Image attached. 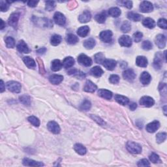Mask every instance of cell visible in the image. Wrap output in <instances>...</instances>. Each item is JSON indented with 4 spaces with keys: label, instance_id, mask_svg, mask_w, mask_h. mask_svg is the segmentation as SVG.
I'll return each mask as SVG.
<instances>
[{
    "label": "cell",
    "instance_id": "cell-1",
    "mask_svg": "<svg viewBox=\"0 0 167 167\" xmlns=\"http://www.w3.org/2000/svg\"><path fill=\"white\" fill-rule=\"evenodd\" d=\"M127 149L130 153H134V154H139L142 152V147L138 143L129 141L127 143L126 145Z\"/></svg>",
    "mask_w": 167,
    "mask_h": 167
},
{
    "label": "cell",
    "instance_id": "cell-2",
    "mask_svg": "<svg viewBox=\"0 0 167 167\" xmlns=\"http://www.w3.org/2000/svg\"><path fill=\"white\" fill-rule=\"evenodd\" d=\"M7 88L10 92L18 93L21 91V84L16 81H9L7 83Z\"/></svg>",
    "mask_w": 167,
    "mask_h": 167
},
{
    "label": "cell",
    "instance_id": "cell-3",
    "mask_svg": "<svg viewBox=\"0 0 167 167\" xmlns=\"http://www.w3.org/2000/svg\"><path fill=\"white\" fill-rule=\"evenodd\" d=\"M140 105L145 107H152L155 104V101L151 97L143 96L140 100Z\"/></svg>",
    "mask_w": 167,
    "mask_h": 167
},
{
    "label": "cell",
    "instance_id": "cell-4",
    "mask_svg": "<svg viewBox=\"0 0 167 167\" xmlns=\"http://www.w3.org/2000/svg\"><path fill=\"white\" fill-rule=\"evenodd\" d=\"M78 62L83 66L89 67L92 64V59L86 54H81L78 57Z\"/></svg>",
    "mask_w": 167,
    "mask_h": 167
},
{
    "label": "cell",
    "instance_id": "cell-5",
    "mask_svg": "<svg viewBox=\"0 0 167 167\" xmlns=\"http://www.w3.org/2000/svg\"><path fill=\"white\" fill-rule=\"evenodd\" d=\"M153 4L149 1H144L140 5V11L144 13L150 12L153 11Z\"/></svg>",
    "mask_w": 167,
    "mask_h": 167
},
{
    "label": "cell",
    "instance_id": "cell-6",
    "mask_svg": "<svg viewBox=\"0 0 167 167\" xmlns=\"http://www.w3.org/2000/svg\"><path fill=\"white\" fill-rule=\"evenodd\" d=\"M20 18V13L18 12H13L9 16L8 20V24L11 27L16 28L17 27L18 20Z\"/></svg>",
    "mask_w": 167,
    "mask_h": 167
},
{
    "label": "cell",
    "instance_id": "cell-7",
    "mask_svg": "<svg viewBox=\"0 0 167 167\" xmlns=\"http://www.w3.org/2000/svg\"><path fill=\"white\" fill-rule=\"evenodd\" d=\"M100 39L102 41L108 43L111 42L112 40V32L111 30H105L101 32L99 35Z\"/></svg>",
    "mask_w": 167,
    "mask_h": 167
},
{
    "label": "cell",
    "instance_id": "cell-8",
    "mask_svg": "<svg viewBox=\"0 0 167 167\" xmlns=\"http://www.w3.org/2000/svg\"><path fill=\"white\" fill-rule=\"evenodd\" d=\"M47 128L50 132L56 135L59 134L60 131H61L59 125L58 124V123H56L54 121L49 122L47 124Z\"/></svg>",
    "mask_w": 167,
    "mask_h": 167
},
{
    "label": "cell",
    "instance_id": "cell-9",
    "mask_svg": "<svg viewBox=\"0 0 167 167\" xmlns=\"http://www.w3.org/2000/svg\"><path fill=\"white\" fill-rule=\"evenodd\" d=\"M54 21L56 24L59 26H64L66 23V18L62 13L56 12L54 15Z\"/></svg>",
    "mask_w": 167,
    "mask_h": 167
},
{
    "label": "cell",
    "instance_id": "cell-10",
    "mask_svg": "<svg viewBox=\"0 0 167 167\" xmlns=\"http://www.w3.org/2000/svg\"><path fill=\"white\" fill-rule=\"evenodd\" d=\"M163 54L161 52H157L155 54L154 60H153V67L156 70H159L162 67Z\"/></svg>",
    "mask_w": 167,
    "mask_h": 167
},
{
    "label": "cell",
    "instance_id": "cell-11",
    "mask_svg": "<svg viewBox=\"0 0 167 167\" xmlns=\"http://www.w3.org/2000/svg\"><path fill=\"white\" fill-rule=\"evenodd\" d=\"M166 37L163 34H159L156 36L155 44L159 48H164L166 46Z\"/></svg>",
    "mask_w": 167,
    "mask_h": 167
},
{
    "label": "cell",
    "instance_id": "cell-12",
    "mask_svg": "<svg viewBox=\"0 0 167 167\" xmlns=\"http://www.w3.org/2000/svg\"><path fill=\"white\" fill-rule=\"evenodd\" d=\"M119 43L122 46L130 47L132 45V39L128 35H123L119 39Z\"/></svg>",
    "mask_w": 167,
    "mask_h": 167
},
{
    "label": "cell",
    "instance_id": "cell-13",
    "mask_svg": "<svg viewBox=\"0 0 167 167\" xmlns=\"http://www.w3.org/2000/svg\"><path fill=\"white\" fill-rule=\"evenodd\" d=\"M159 127H160V123L158 121H157V120H155V121L148 123V124L146 125V129L148 133H153L156 131H157Z\"/></svg>",
    "mask_w": 167,
    "mask_h": 167
},
{
    "label": "cell",
    "instance_id": "cell-14",
    "mask_svg": "<svg viewBox=\"0 0 167 167\" xmlns=\"http://www.w3.org/2000/svg\"><path fill=\"white\" fill-rule=\"evenodd\" d=\"M123 77L126 81L133 82L136 78V74L133 69H127L123 73Z\"/></svg>",
    "mask_w": 167,
    "mask_h": 167
},
{
    "label": "cell",
    "instance_id": "cell-15",
    "mask_svg": "<svg viewBox=\"0 0 167 167\" xmlns=\"http://www.w3.org/2000/svg\"><path fill=\"white\" fill-rule=\"evenodd\" d=\"M103 65L107 70L112 71V70L114 69V68L116 67L117 62L114 59H106L104 60V62L103 63Z\"/></svg>",
    "mask_w": 167,
    "mask_h": 167
},
{
    "label": "cell",
    "instance_id": "cell-16",
    "mask_svg": "<svg viewBox=\"0 0 167 167\" xmlns=\"http://www.w3.org/2000/svg\"><path fill=\"white\" fill-rule=\"evenodd\" d=\"M92 15L89 11H84L81 15L78 16V21L81 23H87L91 21Z\"/></svg>",
    "mask_w": 167,
    "mask_h": 167
},
{
    "label": "cell",
    "instance_id": "cell-17",
    "mask_svg": "<svg viewBox=\"0 0 167 167\" xmlns=\"http://www.w3.org/2000/svg\"><path fill=\"white\" fill-rule=\"evenodd\" d=\"M23 165L24 166H44V164L41 162L35 161L33 159H30L28 158H24L22 161Z\"/></svg>",
    "mask_w": 167,
    "mask_h": 167
},
{
    "label": "cell",
    "instance_id": "cell-18",
    "mask_svg": "<svg viewBox=\"0 0 167 167\" xmlns=\"http://www.w3.org/2000/svg\"><path fill=\"white\" fill-rule=\"evenodd\" d=\"M16 48H17L18 52L23 53V54H28L29 52L28 45L23 40H21L18 42L17 46H16Z\"/></svg>",
    "mask_w": 167,
    "mask_h": 167
},
{
    "label": "cell",
    "instance_id": "cell-19",
    "mask_svg": "<svg viewBox=\"0 0 167 167\" xmlns=\"http://www.w3.org/2000/svg\"><path fill=\"white\" fill-rule=\"evenodd\" d=\"M152 76L148 72H143L140 76V81L143 85H148L151 82Z\"/></svg>",
    "mask_w": 167,
    "mask_h": 167
},
{
    "label": "cell",
    "instance_id": "cell-20",
    "mask_svg": "<svg viewBox=\"0 0 167 167\" xmlns=\"http://www.w3.org/2000/svg\"><path fill=\"white\" fill-rule=\"evenodd\" d=\"M97 87L94 83L92 82L91 81H87L84 87V90L86 92L93 93L97 89Z\"/></svg>",
    "mask_w": 167,
    "mask_h": 167
},
{
    "label": "cell",
    "instance_id": "cell-21",
    "mask_svg": "<svg viewBox=\"0 0 167 167\" xmlns=\"http://www.w3.org/2000/svg\"><path fill=\"white\" fill-rule=\"evenodd\" d=\"M67 74L75 76V77L77 78L78 79H83L86 77V75L84 73H83L76 69H71L70 71L67 72Z\"/></svg>",
    "mask_w": 167,
    "mask_h": 167
},
{
    "label": "cell",
    "instance_id": "cell-22",
    "mask_svg": "<svg viewBox=\"0 0 167 167\" xmlns=\"http://www.w3.org/2000/svg\"><path fill=\"white\" fill-rule=\"evenodd\" d=\"M98 95L101 97L104 98L105 99L110 100L112 97V92L109 91L107 89H101L98 91Z\"/></svg>",
    "mask_w": 167,
    "mask_h": 167
},
{
    "label": "cell",
    "instance_id": "cell-23",
    "mask_svg": "<svg viewBox=\"0 0 167 167\" xmlns=\"http://www.w3.org/2000/svg\"><path fill=\"white\" fill-rule=\"evenodd\" d=\"M148 63V59L144 56H138L136 59V64L140 67H146Z\"/></svg>",
    "mask_w": 167,
    "mask_h": 167
},
{
    "label": "cell",
    "instance_id": "cell-24",
    "mask_svg": "<svg viewBox=\"0 0 167 167\" xmlns=\"http://www.w3.org/2000/svg\"><path fill=\"white\" fill-rule=\"evenodd\" d=\"M142 24L145 27L149 29H153L155 27L156 23L153 19L151 18H146L143 20Z\"/></svg>",
    "mask_w": 167,
    "mask_h": 167
},
{
    "label": "cell",
    "instance_id": "cell-25",
    "mask_svg": "<svg viewBox=\"0 0 167 167\" xmlns=\"http://www.w3.org/2000/svg\"><path fill=\"white\" fill-rule=\"evenodd\" d=\"M63 80V76L62 75H52L50 76L49 77V81L53 84H59L61 83Z\"/></svg>",
    "mask_w": 167,
    "mask_h": 167
},
{
    "label": "cell",
    "instance_id": "cell-26",
    "mask_svg": "<svg viewBox=\"0 0 167 167\" xmlns=\"http://www.w3.org/2000/svg\"><path fill=\"white\" fill-rule=\"evenodd\" d=\"M114 99L119 104L123 106L128 105L129 103V99L127 97H126L125 96L121 95H116Z\"/></svg>",
    "mask_w": 167,
    "mask_h": 167
},
{
    "label": "cell",
    "instance_id": "cell-27",
    "mask_svg": "<svg viewBox=\"0 0 167 167\" xmlns=\"http://www.w3.org/2000/svg\"><path fill=\"white\" fill-rule=\"evenodd\" d=\"M62 64L65 69H69L75 65V59L71 56L67 57L63 60Z\"/></svg>",
    "mask_w": 167,
    "mask_h": 167
},
{
    "label": "cell",
    "instance_id": "cell-28",
    "mask_svg": "<svg viewBox=\"0 0 167 167\" xmlns=\"http://www.w3.org/2000/svg\"><path fill=\"white\" fill-rule=\"evenodd\" d=\"M23 61H24L25 65L29 69H34L36 67V63L34 61V59L30 58L29 56L24 57V58H23Z\"/></svg>",
    "mask_w": 167,
    "mask_h": 167
},
{
    "label": "cell",
    "instance_id": "cell-29",
    "mask_svg": "<svg viewBox=\"0 0 167 167\" xmlns=\"http://www.w3.org/2000/svg\"><path fill=\"white\" fill-rule=\"evenodd\" d=\"M90 73H91L92 75L95 76V77H100L104 73V71H103V70L100 67L95 66L91 69Z\"/></svg>",
    "mask_w": 167,
    "mask_h": 167
},
{
    "label": "cell",
    "instance_id": "cell-30",
    "mask_svg": "<svg viewBox=\"0 0 167 167\" xmlns=\"http://www.w3.org/2000/svg\"><path fill=\"white\" fill-rule=\"evenodd\" d=\"M89 32V28L88 26H82L77 30V34L81 37H85L88 35Z\"/></svg>",
    "mask_w": 167,
    "mask_h": 167
},
{
    "label": "cell",
    "instance_id": "cell-31",
    "mask_svg": "<svg viewBox=\"0 0 167 167\" xmlns=\"http://www.w3.org/2000/svg\"><path fill=\"white\" fill-rule=\"evenodd\" d=\"M74 149L76 153L81 155H85L87 152L86 148L81 144H76L74 146Z\"/></svg>",
    "mask_w": 167,
    "mask_h": 167
},
{
    "label": "cell",
    "instance_id": "cell-32",
    "mask_svg": "<svg viewBox=\"0 0 167 167\" xmlns=\"http://www.w3.org/2000/svg\"><path fill=\"white\" fill-rule=\"evenodd\" d=\"M63 64L59 59H54L52 62L51 69L53 71H58L62 68Z\"/></svg>",
    "mask_w": 167,
    "mask_h": 167
},
{
    "label": "cell",
    "instance_id": "cell-33",
    "mask_svg": "<svg viewBox=\"0 0 167 167\" xmlns=\"http://www.w3.org/2000/svg\"><path fill=\"white\" fill-rule=\"evenodd\" d=\"M66 41L70 45H75L78 42V38L73 33H69L67 36Z\"/></svg>",
    "mask_w": 167,
    "mask_h": 167
},
{
    "label": "cell",
    "instance_id": "cell-34",
    "mask_svg": "<svg viewBox=\"0 0 167 167\" xmlns=\"http://www.w3.org/2000/svg\"><path fill=\"white\" fill-rule=\"evenodd\" d=\"M83 45L86 49H92L95 46V41L92 38L88 39L84 42Z\"/></svg>",
    "mask_w": 167,
    "mask_h": 167
},
{
    "label": "cell",
    "instance_id": "cell-35",
    "mask_svg": "<svg viewBox=\"0 0 167 167\" xmlns=\"http://www.w3.org/2000/svg\"><path fill=\"white\" fill-rule=\"evenodd\" d=\"M121 11L120 9L118 7H112L108 10V15L110 16H111L112 17L117 18L121 15Z\"/></svg>",
    "mask_w": 167,
    "mask_h": 167
},
{
    "label": "cell",
    "instance_id": "cell-36",
    "mask_svg": "<svg viewBox=\"0 0 167 167\" xmlns=\"http://www.w3.org/2000/svg\"><path fill=\"white\" fill-rule=\"evenodd\" d=\"M127 18L134 22H138L142 18V16L138 14V13H135L133 12H129L127 14Z\"/></svg>",
    "mask_w": 167,
    "mask_h": 167
},
{
    "label": "cell",
    "instance_id": "cell-37",
    "mask_svg": "<svg viewBox=\"0 0 167 167\" xmlns=\"http://www.w3.org/2000/svg\"><path fill=\"white\" fill-rule=\"evenodd\" d=\"M62 41V37L59 35H53L51 39V43L53 46H58Z\"/></svg>",
    "mask_w": 167,
    "mask_h": 167
},
{
    "label": "cell",
    "instance_id": "cell-38",
    "mask_svg": "<svg viewBox=\"0 0 167 167\" xmlns=\"http://www.w3.org/2000/svg\"><path fill=\"white\" fill-rule=\"evenodd\" d=\"M106 19V14L105 12H102L101 13L96 15L95 20L99 24H103Z\"/></svg>",
    "mask_w": 167,
    "mask_h": 167
},
{
    "label": "cell",
    "instance_id": "cell-39",
    "mask_svg": "<svg viewBox=\"0 0 167 167\" xmlns=\"http://www.w3.org/2000/svg\"><path fill=\"white\" fill-rule=\"evenodd\" d=\"M20 101H21L23 105L26 106H29L31 104V98L28 95H23L19 97Z\"/></svg>",
    "mask_w": 167,
    "mask_h": 167
},
{
    "label": "cell",
    "instance_id": "cell-40",
    "mask_svg": "<svg viewBox=\"0 0 167 167\" xmlns=\"http://www.w3.org/2000/svg\"><path fill=\"white\" fill-rule=\"evenodd\" d=\"M11 3L12 2H10L9 1H3V0L0 1V9H1V11H7L8 9H9L10 3Z\"/></svg>",
    "mask_w": 167,
    "mask_h": 167
},
{
    "label": "cell",
    "instance_id": "cell-41",
    "mask_svg": "<svg viewBox=\"0 0 167 167\" xmlns=\"http://www.w3.org/2000/svg\"><path fill=\"white\" fill-rule=\"evenodd\" d=\"M5 41L6 43V46L7 48H14L15 46V41L11 37H7L5 39Z\"/></svg>",
    "mask_w": 167,
    "mask_h": 167
},
{
    "label": "cell",
    "instance_id": "cell-42",
    "mask_svg": "<svg viewBox=\"0 0 167 167\" xmlns=\"http://www.w3.org/2000/svg\"><path fill=\"white\" fill-rule=\"evenodd\" d=\"M28 122L32 124L33 126L37 127H38L40 125V121L39 119L37 118V117L34 116H29V118H28Z\"/></svg>",
    "mask_w": 167,
    "mask_h": 167
},
{
    "label": "cell",
    "instance_id": "cell-43",
    "mask_svg": "<svg viewBox=\"0 0 167 167\" xmlns=\"http://www.w3.org/2000/svg\"><path fill=\"white\" fill-rule=\"evenodd\" d=\"M95 62L99 64H101L104 62L105 59V55L103 54L102 52H99L97 54H96L94 56Z\"/></svg>",
    "mask_w": 167,
    "mask_h": 167
},
{
    "label": "cell",
    "instance_id": "cell-44",
    "mask_svg": "<svg viewBox=\"0 0 167 167\" xmlns=\"http://www.w3.org/2000/svg\"><path fill=\"white\" fill-rule=\"evenodd\" d=\"M166 138V133H159L156 135V141L159 144H161L165 141Z\"/></svg>",
    "mask_w": 167,
    "mask_h": 167
},
{
    "label": "cell",
    "instance_id": "cell-45",
    "mask_svg": "<svg viewBox=\"0 0 167 167\" xmlns=\"http://www.w3.org/2000/svg\"><path fill=\"white\" fill-rule=\"evenodd\" d=\"M91 107H92V104L88 100H84V101L82 103V104L81 105V109L85 111H89V110L91 108Z\"/></svg>",
    "mask_w": 167,
    "mask_h": 167
},
{
    "label": "cell",
    "instance_id": "cell-46",
    "mask_svg": "<svg viewBox=\"0 0 167 167\" xmlns=\"http://www.w3.org/2000/svg\"><path fill=\"white\" fill-rule=\"evenodd\" d=\"M56 7V3L54 1H46L45 9L48 11H52Z\"/></svg>",
    "mask_w": 167,
    "mask_h": 167
},
{
    "label": "cell",
    "instance_id": "cell-47",
    "mask_svg": "<svg viewBox=\"0 0 167 167\" xmlns=\"http://www.w3.org/2000/svg\"><path fill=\"white\" fill-rule=\"evenodd\" d=\"M131 24H130L128 21H125L123 22V24H122V27H121L122 31L124 33L129 32L130 30H131Z\"/></svg>",
    "mask_w": 167,
    "mask_h": 167
},
{
    "label": "cell",
    "instance_id": "cell-48",
    "mask_svg": "<svg viewBox=\"0 0 167 167\" xmlns=\"http://www.w3.org/2000/svg\"><path fill=\"white\" fill-rule=\"evenodd\" d=\"M142 48L144 51H149V50L152 49L153 45L149 41H144L142 44Z\"/></svg>",
    "mask_w": 167,
    "mask_h": 167
},
{
    "label": "cell",
    "instance_id": "cell-49",
    "mask_svg": "<svg viewBox=\"0 0 167 167\" xmlns=\"http://www.w3.org/2000/svg\"><path fill=\"white\" fill-rule=\"evenodd\" d=\"M149 158L150 161L153 163H157L160 161L159 156L157 154H156L155 153H152L151 154L149 155Z\"/></svg>",
    "mask_w": 167,
    "mask_h": 167
},
{
    "label": "cell",
    "instance_id": "cell-50",
    "mask_svg": "<svg viewBox=\"0 0 167 167\" xmlns=\"http://www.w3.org/2000/svg\"><path fill=\"white\" fill-rule=\"evenodd\" d=\"M133 39H134L135 42H139L140 41H141L142 37H143V34L142 33L140 32V31H137L135 33L133 34Z\"/></svg>",
    "mask_w": 167,
    "mask_h": 167
},
{
    "label": "cell",
    "instance_id": "cell-51",
    "mask_svg": "<svg viewBox=\"0 0 167 167\" xmlns=\"http://www.w3.org/2000/svg\"><path fill=\"white\" fill-rule=\"evenodd\" d=\"M109 82L112 84H118L119 82V76L116 75H112L109 78Z\"/></svg>",
    "mask_w": 167,
    "mask_h": 167
},
{
    "label": "cell",
    "instance_id": "cell-52",
    "mask_svg": "<svg viewBox=\"0 0 167 167\" xmlns=\"http://www.w3.org/2000/svg\"><path fill=\"white\" fill-rule=\"evenodd\" d=\"M157 25L160 28L166 29L167 28L166 20L165 18H160L157 22Z\"/></svg>",
    "mask_w": 167,
    "mask_h": 167
},
{
    "label": "cell",
    "instance_id": "cell-53",
    "mask_svg": "<svg viewBox=\"0 0 167 167\" xmlns=\"http://www.w3.org/2000/svg\"><path fill=\"white\" fill-rule=\"evenodd\" d=\"M37 61L38 62V64L39 65V71L41 74L44 75L45 73V67H44V64H43V62L42 61L41 59L40 58H37Z\"/></svg>",
    "mask_w": 167,
    "mask_h": 167
},
{
    "label": "cell",
    "instance_id": "cell-54",
    "mask_svg": "<svg viewBox=\"0 0 167 167\" xmlns=\"http://www.w3.org/2000/svg\"><path fill=\"white\" fill-rule=\"evenodd\" d=\"M91 118L94 120L95 122H96L97 123H98L99 125H105V122L103 121V120L101 118H99V116H94V115H92L91 116Z\"/></svg>",
    "mask_w": 167,
    "mask_h": 167
},
{
    "label": "cell",
    "instance_id": "cell-55",
    "mask_svg": "<svg viewBox=\"0 0 167 167\" xmlns=\"http://www.w3.org/2000/svg\"><path fill=\"white\" fill-rule=\"evenodd\" d=\"M138 166H150V163L148 161V159H143L142 160H140L138 162L137 164Z\"/></svg>",
    "mask_w": 167,
    "mask_h": 167
},
{
    "label": "cell",
    "instance_id": "cell-56",
    "mask_svg": "<svg viewBox=\"0 0 167 167\" xmlns=\"http://www.w3.org/2000/svg\"><path fill=\"white\" fill-rule=\"evenodd\" d=\"M119 3L122 6L129 9H131L133 7V2L131 1H122Z\"/></svg>",
    "mask_w": 167,
    "mask_h": 167
},
{
    "label": "cell",
    "instance_id": "cell-57",
    "mask_svg": "<svg viewBox=\"0 0 167 167\" xmlns=\"http://www.w3.org/2000/svg\"><path fill=\"white\" fill-rule=\"evenodd\" d=\"M38 3L39 1H29L27 2V4L29 7H35L37 6V5L38 4Z\"/></svg>",
    "mask_w": 167,
    "mask_h": 167
},
{
    "label": "cell",
    "instance_id": "cell-58",
    "mask_svg": "<svg viewBox=\"0 0 167 167\" xmlns=\"http://www.w3.org/2000/svg\"><path fill=\"white\" fill-rule=\"evenodd\" d=\"M129 108L131 110V111H135V110H136V108H137V105H136V103H132L130 105Z\"/></svg>",
    "mask_w": 167,
    "mask_h": 167
},
{
    "label": "cell",
    "instance_id": "cell-59",
    "mask_svg": "<svg viewBox=\"0 0 167 167\" xmlns=\"http://www.w3.org/2000/svg\"><path fill=\"white\" fill-rule=\"evenodd\" d=\"M46 48H41L37 50V52L39 54H44L46 52Z\"/></svg>",
    "mask_w": 167,
    "mask_h": 167
},
{
    "label": "cell",
    "instance_id": "cell-60",
    "mask_svg": "<svg viewBox=\"0 0 167 167\" xmlns=\"http://www.w3.org/2000/svg\"><path fill=\"white\" fill-rule=\"evenodd\" d=\"M5 88L4 86V83H3V81L1 80V89H0V92L3 93L5 91Z\"/></svg>",
    "mask_w": 167,
    "mask_h": 167
},
{
    "label": "cell",
    "instance_id": "cell-61",
    "mask_svg": "<svg viewBox=\"0 0 167 167\" xmlns=\"http://www.w3.org/2000/svg\"><path fill=\"white\" fill-rule=\"evenodd\" d=\"M1 27H0V29H1V30L3 29V28H4L5 27V24L4 23V22H3V20H1Z\"/></svg>",
    "mask_w": 167,
    "mask_h": 167
},
{
    "label": "cell",
    "instance_id": "cell-62",
    "mask_svg": "<svg viewBox=\"0 0 167 167\" xmlns=\"http://www.w3.org/2000/svg\"><path fill=\"white\" fill-rule=\"evenodd\" d=\"M166 106H164V108H163V109H164V111H165V116H166V113H165V111H166Z\"/></svg>",
    "mask_w": 167,
    "mask_h": 167
}]
</instances>
